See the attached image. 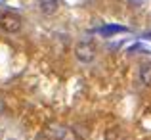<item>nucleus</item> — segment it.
Masks as SVG:
<instances>
[{
  "label": "nucleus",
  "mask_w": 151,
  "mask_h": 140,
  "mask_svg": "<svg viewBox=\"0 0 151 140\" xmlns=\"http://www.w3.org/2000/svg\"><path fill=\"white\" fill-rule=\"evenodd\" d=\"M44 136L48 140H78V134L67 125H59V123H52L44 129Z\"/></svg>",
  "instance_id": "1"
},
{
  "label": "nucleus",
  "mask_w": 151,
  "mask_h": 140,
  "mask_svg": "<svg viewBox=\"0 0 151 140\" xmlns=\"http://www.w3.org/2000/svg\"><path fill=\"white\" fill-rule=\"evenodd\" d=\"M75 54H77V58L81 59L82 63H90L94 58H96V46H94V42H90V41H81L77 46H75Z\"/></svg>",
  "instance_id": "2"
},
{
  "label": "nucleus",
  "mask_w": 151,
  "mask_h": 140,
  "mask_svg": "<svg viewBox=\"0 0 151 140\" xmlns=\"http://www.w3.org/2000/svg\"><path fill=\"white\" fill-rule=\"evenodd\" d=\"M0 27H2L6 33H17L21 29V17L14 12H6L0 17Z\"/></svg>",
  "instance_id": "3"
},
{
  "label": "nucleus",
  "mask_w": 151,
  "mask_h": 140,
  "mask_svg": "<svg viewBox=\"0 0 151 140\" xmlns=\"http://www.w3.org/2000/svg\"><path fill=\"white\" fill-rule=\"evenodd\" d=\"M38 6H40V12L44 15H52V14H55V10H58L59 0H38Z\"/></svg>",
  "instance_id": "4"
},
{
  "label": "nucleus",
  "mask_w": 151,
  "mask_h": 140,
  "mask_svg": "<svg viewBox=\"0 0 151 140\" xmlns=\"http://www.w3.org/2000/svg\"><path fill=\"white\" fill-rule=\"evenodd\" d=\"M140 81L145 86H151V62H145L140 65Z\"/></svg>",
  "instance_id": "5"
},
{
  "label": "nucleus",
  "mask_w": 151,
  "mask_h": 140,
  "mask_svg": "<svg viewBox=\"0 0 151 140\" xmlns=\"http://www.w3.org/2000/svg\"><path fill=\"white\" fill-rule=\"evenodd\" d=\"M124 31H128V29H126V27H122V25H103L101 29H100V33L103 35V37H113V35L124 33Z\"/></svg>",
  "instance_id": "6"
},
{
  "label": "nucleus",
  "mask_w": 151,
  "mask_h": 140,
  "mask_svg": "<svg viewBox=\"0 0 151 140\" xmlns=\"http://www.w3.org/2000/svg\"><path fill=\"white\" fill-rule=\"evenodd\" d=\"M134 4H142V2H145V0H132Z\"/></svg>",
  "instance_id": "7"
},
{
  "label": "nucleus",
  "mask_w": 151,
  "mask_h": 140,
  "mask_svg": "<svg viewBox=\"0 0 151 140\" xmlns=\"http://www.w3.org/2000/svg\"><path fill=\"white\" fill-rule=\"evenodd\" d=\"M145 38H151V33H147V35H145Z\"/></svg>",
  "instance_id": "8"
}]
</instances>
